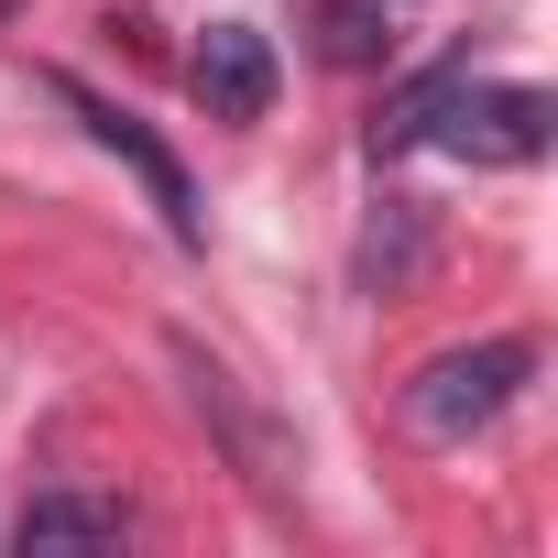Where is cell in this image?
<instances>
[{
  "mask_svg": "<svg viewBox=\"0 0 558 558\" xmlns=\"http://www.w3.org/2000/svg\"><path fill=\"white\" fill-rule=\"evenodd\" d=\"M547 132H558L547 88L438 66V77H416V88L373 121V154H416V143H438V154H460V165H536V154H547Z\"/></svg>",
  "mask_w": 558,
  "mask_h": 558,
  "instance_id": "obj_1",
  "label": "cell"
},
{
  "mask_svg": "<svg viewBox=\"0 0 558 558\" xmlns=\"http://www.w3.org/2000/svg\"><path fill=\"white\" fill-rule=\"evenodd\" d=\"M525 373H536V340H471V351L416 362V373H405V395H395V416H405V438L460 449L471 427H493V416L525 395Z\"/></svg>",
  "mask_w": 558,
  "mask_h": 558,
  "instance_id": "obj_2",
  "label": "cell"
},
{
  "mask_svg": "<svg viewBox=\"0 0 558 558\" xmlns=\"http://www.w3.org/2000/svg\"><path fill=\"white\" fill-rule=\"evenodd\" d=\"M165 362H175L186 405L208 416V438L230 449V471H241V482H252V493H263L274 514H296V471H307V460H296V438H286V427H274V416H263V405L241 395V373H230V362H208V351H197L186 329L165 340Z\"/></svg>",
  "mask_w": 558,
  "mask_h": 558,
  "instance_id": "obj_3",
  "label": "cell"
},
{
  "mask_svg": "<svg viewBox=\"0 0 558 558\" xmlns=\"http://www.w3.org/2000/svg\"><path fill=\"white\" fill-rule=\"evenodd\" d=\"M45 88H56V99H66V110L88 121V143H99V154H110V165H121V175H132V186H143V197L165 208V230H175V241L197 252V241H208V208H197V175H186V165H175V154H165V143H154V132H143V121H132L121 99H99L88 77H66V66H56Z\"/></svg>",
  "mask_w": 558,
  "mask_h": 558,
  "instance_id": "obj_4",
  "label": "cell"
},
{
  "mask_svg": "<svg viewBox=\"0 0 558 558\" xmlns=\"http://www.w3.org/2000/svg\"><path fill=\"white\" fill-rule=\"evenodd\" d=\"M186 88H197L208 121H263L274 88H286V66H274V45H263L252 23H208L197 56H186Z\"/></svg>",
  "mask_w": 558,
  "mask_h": 558,
  "instance_id": "obj_5",
  "label": "cell"
},
{
  "mask_svg": "<svg viewBox=\"0 0 558 558\" xmlns=\"http://www.w3.org/2000/svg\"><path fill=\"white\" fill-rule=\"evenodd\" d=\"M143 514L121 504V493H34L23 514H12V547H121Z\"/></svg>",
  "mask_w": 558,
  "mask_h": 558,
  "instance_id": "obj_6",
  "label": "cell"
},
{
  "mask_svg": "<svg viewBox=\"0 0 558 558\" xmlns=\"http://www.w3.org/2000/svg\"><path fill=\"white\" fill-rule=\"evenodd\" d=\"M12 12H23V0H0V23H12Z\"/></svg>",
  "mask_w": 558,
  "mask_h": 558,
  "instance_id": "obj_7",
  "label": "cell"
}]
</instances>
